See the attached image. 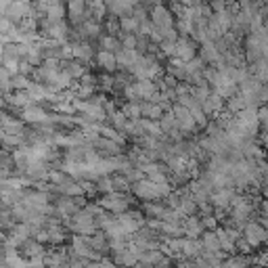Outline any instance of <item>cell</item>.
I'll return each instance as SVG.
<instances>
[{
	"label": "cell",
	"mask_w": 268,
	"mask_h": 268,
	"mask_svg": "<svg viewBox=\"0 0 268 268\" xmlns=\"http://www.w3.org/2000/svg\"><path fill=\"white\" fill-rule=\"evenodd\" d=\"M260 140H262V145H264V149H268V132H266V130L262 132V136H260Z\"/></svg>",
	"instance_id": "37"
},
{
	"label": "cell",
	"mask_w": 268,
	"mask_h": 268,
	"mask_svg": "<svg viewBox=\"0 0 268 268\" xmlns=\"http://www.w3.org/2000/svg\"><path fill=\"white\" fill-rule=\"evenodd\" d=\"M258 118H260L262 128H268V105H260L258 107Z\"/></svg>",
	"instance_id": "35"
},
{
	"label": "cell",
	"mask_w": 268,
	"mask_h": 268,
	"mask_svg": "<svg viewBox=\"0 0 268 268\" xmlns=\"http://www.w3.org/2000/svg\"><path fill=\"white\" fill-rule=\"evenodd\" d=\"M243 237L247 239V243L252 247H260L262 243H266V237H268V228L262 222H256V220H250L243 228Z\"/></svg>",
	"instance_id": "7"
},
{
	"label": "cell",
	"mask_w": 268,
	"mask_h": 268,
	"mask_svg": "<svg viewBox=\"0 0 268 268\" xmlns=\"http://www.w3.org/2000/svg\"><path fill=\"white\" fill-rule=\"evenodd\" d=\"M105 2H107V4H109V2H111V0H105Z\"/></svg>",
	"instance_id": "41"
},
{
	"label": "cell",
	"mask_w": 268,
	"mask_h": 268,
	"mask_svg": "<svg viewBox=\"0 0 268 268\" xmlns=\"http://www.w3.org/2000/svg\"><path fill=\"white\" fill-rule=\"evenodd\" d=\"M168 205L166 203H157V199H151L142 203V212L147 214V218H164Z\"/></svg>",
	"instance_id": "18"
},
{
	"label": "cell",
	"mask_w": 268,
	"mask_h": 268,
	"mask_svg": "<svg viewBox=\"0 0 268 268\" xmlns=\"http://www.w3.org/2000/svg\"><path fill=\"white\" fill-rule=\"evenodd\" d=\"M130 193L134 197L142 199V201L164 199V197H168L172 193V187H170V183H155V180H151V178H142V180L132 183Z\"/></svg>",
	"instance_id": "1"
},
{
	"label": "cell",
	"mask_w": 268,
	"mask_h": 268,
	"mask_svg": "<svg viewBox=\"0 0 268 268\" xmlns=\"http://www.w3.org/2000/svg\"><path fill=\"white\" fill-rule=\"evenodd\" d=\"M260 105H268V82H264L260 88Z\"/></svg>",
	"instance_id": "36"
},
{
	"label": "cell",
	"mask_w": 268,
	"mask_h": 268,
	"mask_svg": "<svg viewBox=\"0 0 268 268\" xmlns=\"http://www.w3.org/2000/svg\"><path fill=\"white\" fill-rule=\"evenodd\" d=\"M122 46L124 49H136V44H138V38L136 34H122Z\"/></svg>",
	"instance_id": "32"
},
{
	"label": "cell",
	"mask_w": 268,
	"mask_h": 268,
	"mask_svg": "<svg viewBox=\"0 0 268 268\" xmlns=\"http://www.w3.org/2000/svg\"><path fill=\"white\" fill-rule=\"evenodd\" d=\"M183 226H185V235L191 239H197L199 235L205 233V226H203V220L197 218L195 214H191L183 220Z\"/></svg>",
	"instance_id": "14"
},
{
	"label": "cell",
	"mask_w": 268,
	"mask_h": 268,
	"mask_svg": "<svg viewBox=\"0 0 268 268\" xmlns=\"http://www.w3.org/2000/svg\"><path fill=\"white\" fill-rule=\"evenodd\" d=\"M120 23H122V34H136L140 30V21L132 13L122 15L120 17Z\"/></svg>",
	"instance_id": "20"
},
{
	"label": "cell",
	"mask_w": 268,
	"mask_h": 268,
	"mask_svg": "<svg viewBox=\"0 0 268 268\" xmlns=\"http://www.w3.org/2000/svg\"><path fill=\"white\" fill-rule=\"evenodd\" d=\"M99 44H101V49H105V51L118 53L122 49V38L120 36H113V34H107V36L99 38Z\"/></svg>",
	"instance_id": "24"
},
{
	"label": "cell",
	"mask_w": 268,
	"mask_h": 268,
	"mask_svg": "<svg viewBox=\"0 0 268 268\" xmlns=\"http://www.w3.org/2000/svg\"><path fill=\"white\" fill-rule=\"evenodd\" d=\"M55 205H57V212H59L61 218L65 216H73L78 209H82V205L75 201V197H69V195H61L55 199Z\"/></svg>",
	"instance_id": "9"
},
{
	"label": "cell",
	"mask_w": 268,
	"mask_h": 268,
	"mask_svg": "<svg viewBox=\"0 0 268 268\" xmlns=\"http://www.w3.org/2000/svg\"><path fill=\"white\" fill-rule=\"evenodd\" d=\"M201 220H203V226H205V231H216L218 228V216L214 214H205V216H201Z\"/></svg>",
	"instance_id": "33"
},
{
	"label": "cell",
	"mask_w": 268,
	"mask_h": 268,
	"mask_svg": "<svg viewBox=\"0 0 268 268\" xmlns=\"http://www.w3.org/2000/svg\"><path fill=\"white\" fill-rule=\"evenodd\" d=\"M21 120L25 124H32V126H40V124H53V116L46 109H42L38 103L27 105L21 109Z\"/></svg>",
	"instance_id": "4"
},
{
	"label": "cell",
	"mask_w": 268,
	"mask_h": 268,
	"mask_svg": "<svg viewBox=\"0 0 268 268\" xmlns=\"http://www.w3.org/2000/svg\"><path fill=\"white\" fill-rule=\"evenodd\" d=\"M254 262L252 258H239L233 254V258H228V260H224V266H245V264H250Z\"/></svg>",
	"instance_id": "34"
},
{
	"label": "cell",
	"mask_w": 268,
	"mask_h": 268,
	"mask_svg": "<svg viewBox=\"0 0 268 268\" xmlns=\"http://www.w3.org/2000/svg\"><path fill=\"white\" fill-rule=\"evenodd\" d=\"M136 84H138V90H140V94H142V99H149L151 94H155L157 90H159V84L153 80V78H145V80H136Z\"/></svg>",
	"instance_id": "23"
},
{
	"label": "cell",
	"mask_w": 268,
	"mask_h": 268,
	"mask_svg": "<svg viewBox=\"0 0 268 268\" xmlns=\"http://www.w3.org/2000/svg\"><path fill=\"white\" fill-rule=\"evenodd\" d=\"M201 57L205 59L207 65H216L218 61H222V51L218 49V44L214 40H207L201 44Z\"/></svg>",
	"instance_id": "15"
},
{
	"label": "cell",
	"mask_w": 268,
	"mask_h": 268,
	"mask_svg": "<svg viewBox=\"0 0 268 268\" xmlns=\"http://www.w3.org/2000/svg\"><path fill=\"white\" fill-rule=\"evenodd\" d=\"M245 107H247V101H245V97H243L241 92H237V94H233V97L226 99V109L231 111V113H235V116H237L239 111H243Z\"/></svg>",
	"instance_id": "21"
},
{
	"label": "cell",
	"mask_w": 268,
	"mask_h": 268,
	"mask_svg": "<svg viewBox=\"0 0 268 268\" xmlns=\"http://www.w3.org/2000/svg\"><path fill=\"white\" fill-rule=\"evenodd\" d=\"M264 40L260 36H258L256 32H250L245 36V59L247 63H256V61H260L264 59Z\"/></svg>",
	"instance_id": "5"
},
{
	"label": "cell",
	"mask_w": 268,
	"mask_h": 268,
	"mask_svg": "<svg viewBox=\"0 0 268 268\" xmlns=\"http://www.w3.org/2000/svg\"><path fill=\"white\" fill-rule=\"evenodd\" d=\"M201 105H203V111L207 113V116H218L220 111L226 109V99L222 97V94H218L216 90H212V94H209Z\"/></svg>",
	"instance_id": "11"
},
{
	"label": "cell",
	"mask_w": 268,
	"mask_h": 268,
	"mask_svg": "<svg viewBox=\"0 0 268 268\" xmlns=\"http://www.w3.org/2000/svg\"><path fill=\"white\" fill-rule=\"evenodd\" d=\"M13 2V0H2V11H4V8L8 6V4H11Z\"/></svg>",
	"instance_id": "39"
},
{
	"label": "cell",
	"mask_w": 268,
	"mask_h": 268,
	"mask_svg": "<svg viewBox=\"0 0 268 268\" xmlns=\"http://www.w3.org/2000/svg\"><path fill=\"white\" fill-rule=\"evenodd\" d=\"M97 189H99V193L105 195V193H113L116 191V185H113V176L107 174V176H101L97 180Z\"/></svg>",
	"instance_id": "30"
},
{
	"label": "cell",
	"mask_w": 268,
	"mask_h": 268,
	"mask_svg": "<svg viewBox=\"0 0 268 268\" xmlns=\"http://www.w3.org/2000/svg\"><path fill=\"white\" fill-rule=\"evenodd\" d=\"M61 69H65L73 80H80L82 75L88 71V67H86V63H82L80 59L71 57V59H61Z\"/></svg>",
	"instance_id": "13"
},
{
	"label": "cell",
	"mask_w": 268,
	"mask_h": 268,
	"mask_svg": "<svg viewBox=\"0 0 268 268\" xmlns=\"http://www.w3.org/2000/svg\"><path fill=\"white\" fill-rule=\"evenodd\" d=\"M174 57L183 59L185 63L191 61V59H195L197 57V42L191 36H180L178 42H176V55Z\"/></svg>",
	"instance_id": "8"
},
{
	"label": "cell",
	"mask_w": 268,
	"mask_h": 268,
	"mask_svg": "<svg viewBox=\"0 0 268 268\" xmlns=\"http://www.w3.org/2000/svg\"><path fill=\"white\" fill-rule=\"evenodd\" d=\"M21 250V254L25 256V258H36V256H44L46 254V250H44V243H40L36 237H32V239H27V241L19 247Z\"/></svg>",
	"instance_id": "16"
},
{
	"label": "cell",
	"mask_w": 268,
	"mask_h": 268,
	"mask_svg": "<svg viewBox=\"0 0 268 268\" xmlns=\"http://www.w3.org/2000/svg\"><path fill=\"white\" fill-rule=\"evenodd\" d=\"M34 80H30V75L25 73H17L13 75V90H27L32 86Z\"/></svg>",
	"instance_id": "31"
},
{
	"label": "cell",
	"mask_w": 268,
	"mask_h": 268,
	"mask_svg": "<svg viewBox=\"0 0 268 268\" xmlns=\"http://www.w3.org/2000/svg\"><path fill=\"white\" fill-rule=\"evenodd\" d=\"M99 203L111 212L113 216H118L122 212H128L132 203V193H124V191H113V193H105L99 197Z\"/></svg>",
	"instance_id": "2"
},
{
	"label": "cell",
	"mask_w": 268,
	"mask_h": 268,
	"mask_svg": "<svg viewBox=\"0 0 268 268\" xmlns=\"http://www.w3.org/2000/svg\"><path fill=\"white\" fill-rule=\"evenodd\" d=\"M105 30H107V34L122 36V23H120L118 15H109L107 19H105Z\"/></svg>",
	"instance_id": "29"
},
{
	"label": "cell",
	"mask_w": 268,
	"mask_h": 268,
	"mask_svg": "<svg viewBox=\"0 0 268 268\" xmlns=\"http://www.w3.org/2000/svg\"><path fill=\"white\" fill-rule=\"evenodd\" d=\"M107 6H109V13H111V15L122 17V15L132 13L134 6H136V2H134V0H111Z\"/></svg>",
	"instance_id": "17"
},
{
	"label": "cell",
	"mask_w": 268,
	"mask_h": 268,
	"mask_svg": "<svg viewBox=\"0 0 268 268\" xmlns=\"http://www.w3.org/2000/svg\"><path fill=\"white\" fill-rule=\"evenodd\" d=\"M201 243H203L205 252H220L222 247H220V239L216 235V231H205L203 237H201Z\"/></svg>",
	"instance_id": "22"
},
{
	"label": "cell",
	"mask_w": 268,
	"mask_h": 268,
	"mask_svg": "<svg viewBox=\"0 0 268 268\" xmlns=\"http://www.w3.org/2000/svg\"><path fill=\"white\" fill-rule=\"evenodd\" d=\"M168 2H170V0H168Z\"/></svg>",
	"instance_id": "43"
},
{
	"label": "cell",
	"mask_w": 268,
	"mask_h": 268,
	"mask_svg": "<svg viewBox=\"0 0 268 268\" xmlns=\"http://www.w3.org/2000/svg\"><path fill=\"white\" fill-rule=\"evenodd\" d=\"M65 15H67V8H65V4H63V2H61V4H55V6H51L49 11H46V17H49L53 23L65 21Z\"/></svg>",
	"instance_id": "27"
},
{
	"label": "cell",
	"mask_w": 268,
	"mask_h": 268,
	"mask_svg": "<svg viewBox=\"0 0 268 268\" xmlns=\"http://www.w3.org/2000/svg\"><path fill=\"white\" fill-rule=\"evenodd\" d=\"M193 2H195V4H203V0H193Z\"/></svg>",
	"instance_id": "40"
},
{
	"label": "cell",
	"mask_w": 268,
	"mask_h": 268,
	"mask_svg": "<svg viewBox=\"0 0 268 268\" xmlns=\"http://www.w3.org/2000/svg\"><path fill=\"white\" fill-rule=\"evenodd\" d=\"M203 252H205V247H203V243H201V241H197V239H191V237L185 239L183 254L187 258H197V256H201Z\"/></svg>",
	"instance_id": "19"
},
{
	"label": "cell",
	"mask_w": 268,
	"mask_h": 268,
	"mask_svg": "<svg viewBox=\"0 0 268 268\" xmlns=\"http://www.w3.org/2000/svg\"><path fill=\"white\" fill-rule=\"evenodd\" d=\"M159 124H161V128H164V132H166V134H170L172 130L180 128V126H178V120H176V116H174V111H172V109L164 113V118L159 120Z\"/></svg>",
	"instance_id": "26"
},
{
	"label": "cell",
	"mask_w": 268,
	"mask_h": 268,
	"mask_svg": "<svg viewBox=\"0 0 268 268\" xmlns=\"http://www.w3.org/2000/svg\"><path fill=\"white\" fill-rule=\"evenodd\" d=\"M172 111H174V116H176V120H178V126H180V130H183L185 134H193L199 126H197V120H195V116L191 113V109L189 107H185L183 103H174V107H172Z\"/></svg>",
	"instance_id": "6"
},
{
	"label": "cell",
	"mask_w": 268,
	"mask_h": 268,
	"mask_svg": "<svg viewBox=\"0 0 268 268\" xmlns=\"http://www.w3.org/2000/svg\"><path fill=\"white\" fill-rule=\"evenodd\" d=\"M73 57L88 65L92 59H97V53H94L92 44L88 40H80V42H73Z\"/></svg>",
	"instance_id": "12"
},
{
	"label": "cell",
	"mask_w": 268,
	"mask_h": 268,
	"mask_svg": "<svg viewBox=\"0 0 268 268\" xmlns=\"http://www.w3.org/2000/svg\"><path fill=\"white\" fill-rule=\"evenodd\" d=\"M97 65L101 67L103 71H109V73H116L120 69V63H118V55L113 51H105L101 49L97 53Z\"/></svg>",
	"instance_id": "10"
},
{
	"label": "cell",
	"mask_w": 268,
	"mask_h": 268,
	"mask_svg": "<svg viewBox=\"0 0 268 268\" xmlns=\"http://www.w3.org/2000/svg\"><path fill=\"white\" fill-rule=\"evenodd\" d=\"M122 111L128 116V120H138V118H142V107H140V103L128 101V103L122 107Z\"/></svg>",
	"instance_id": "28"
},
{
	"label": "cell",
	"mask_w": 268,
	"mask_h": 268,
	"mask_svg": "<svg viewBox=\"0 0 268 268\" xmlns=\"http://www.w3.org/2000/svg\"><path fill=\"white\" fill-rule=\"evenodd\" d=\"M264 130H266V132H268V128H264Z\"/></svg>",
	"instance_id": "42"
},
{
	"label": "cell",
	"mask_w": 268,
	"mask_h": 268,
	"mask_svg": "<svg viewBox=\"0 0 268 268\" xmlns=\"http://www.w3.org/2000/svg\"><path fill=\"white\" fill-rule=\"evenodd\" d=\"M122 92H124V97H126V101H134V103L145 101V99H142V94H140V90H138V84H136V82L126 84V86L122 88Z\"/></svg>",
	"instance_id": "25"
},
{
	"label": "cell",
	"mask_w": 268,
	"mask_h": 268,
	"mask_svg": "<svg viewBox=\"0 0 268 268\" xmlns=\"http://www.w3.org/2000/svg\"><path fill=\"white\" fill-rule=\"evenodd\" d=\"M260 222H262V224H264V226L268 228V209H266V212L262 214V220H260Z\"/></svg>",
	"instance_id": "38"
},
{
	"label": "cell",
	"mask_w": 268,
	"mask_h": 268,
	"mask_svg": "<svg viewBox=\"0 0 268 268\" xmlns=\"http://www.w3.org/2000/svg\"><path fill=\"white\" fill-rule=\"evenodd\" d=\"M151 21L155 23L161 32L166 30H172V27H176V15L170 11V6H164V4H155L151 8Z\"/></svg>",
	"instance_id": "3"
}]
</instances>
